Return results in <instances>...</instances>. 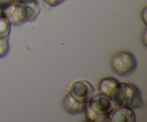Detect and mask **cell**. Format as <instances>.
I'll use <instances>...</instances> for the list:
<instances>
[{
	"mask_svg": "<svg viewBox=\"0 0 147 122\" xmlns=\"http://www.w3.org/2000/svg\"><path fill=\"white\" fill-rule=\"evenodd\" d=\"M111 99L117 107L127 106L132 109L145 107L140 89L133 83L120 82Z\"/></svg>",
	"mask_w": 147,
	"mask_h": 122,
	"instance_id": "6da1fadb",
	"label": "cell"
},
{
	"mask_svg": "<svg viewBox=\"0 0 147 122\" xmlns=\"http://www.w3.org/2000/svg\"><path fill=\"white\" fill-rule=\"evenodd\" d=\"M41 9L37 0L17 2L15 11L8 19L11 25L19 26L23 23L34 21L40 14Z\"/></svg>",
	"mask_w": 147,
	"mask_h": 122,
	"instance_id": "7a4b0ae2",
	"label": "cell"
},
{
	"mask_svg": "<svg viewBox=\"0 0 147 122\" xmlns=\"http://www.w3.org/2000/svg\"><path fill=\"white\" fill-rule=\"evenodd\" d=\"M111 67L119 75H130L136 70L137 60L133 53L120 51L113 56L111 60Z\"/></svg>",
	"mask_w": 147,
	"mask_h": 122,
	"instance_id": "3957f363",
	"label": "cell"
},
{
	"mask_svg": "<svg viewBox=\"0 0 147 122\" xmlns=\"http://www.w3.org/2000/svg\"><path fill=\"white\" fill-rule=\"evenodd\" d=\"M68 93L78 101L88 103L94 94V88L87 80H76L72 83Z\"/></svg>",
	"mask_w": 147,
	"mask_h": 122,
	"instance_id": "277c9868",
	"label": "cell"
},
{
	"mask_svg": "<svg viewBox=\"0 0 147 122\" xmlns=\"http://www.w3.org/2000/svg\"><path fill=\"white\" fill-rule=\"evenodd\" d=\"M87 105L100 116H109V113L115 109L114 103L111 99L100 93L93 94Z\"/></svg>",
	"mask_w": 147,
	"mask_h": 122,
	"instance_id": "5b68a950",
	"label": "cell"
},
{
	"mask_svg": "<svg viewBox=\"0 0 147 122\" xmlns=\"http://www.w3.org/2000/svg\"><path fill=\"white\" fill-rule=\"evenodd\" d=\"M110 122H135L136 115L134 109L127 106L115 108L109 114Z\"/></svg>",
	"mask_w": 147,
	"mask_h": 122,
	"instance_id": "8992f818",
	"label": "cell"
},
{
	"mask_svg": "<svg viewBox=\"0 0 147 122\" xmlns=\"http://www.w3.org/2000/svg\"><path fill=\"white\" fill-rule=\"evenodd\" d=\"M87 103L78 101L69 93L65 95L63 100V106L65 110L70 114H78L84 113Z\"/></svg>",
	"mask_w": 147,
	"mask_h": 122,
	"instance_id": "52a82bcc",
	"label": "cell"
},
{
	"mask_svg": "<svg viewBox=\"0 0 147 122\" xmlns=\"http://www.w3.org/2000/svg\"><path fill=\"white\" fill-rule=\"evenodd\" d=\"M120 82L115 78L107 77L101 79L99 82L98 90L99 92L111 98L112 95L116 90Z\"/></svg>",
	"mask_w": 147,
	"mask_h": 122,
	"instance_id": "ba28073f",
	"label": "cell"
},
{
	"mask_svg": "<svg viewBox=\"0 0 147 122\" xmlns=\"http://www.w3.org/2000/svg\"><path fill=\"white\" fill-rule=\"evenodd\" d=\"M16 6L14 0H0V17L8 20L15 11Z\"/></svg>",
	"mask_w": 147,
	"mask_h": 122,
	"instance_id": "9c48e42d",
	"label": "cell"
},
{
	"mask_svg": "<svg viewBox=\"0 0 147 122\" xmlns=\"http://www.w3.org/2000/svg\"><path fill=\"white\" fill-rule=\"evenodd\" d=\"M86 113V120L90 122H110L109 116H100L97 114L95 111H93L88 106H86V111L84 112Z\"/></svg>",
	"mask_w": 147,
	"mask_h": 122,
	"instance_id": "30bf717a",
	"label": "cell"
},
{
	"mask_svg": "<svg viewBox=\"0 0 147 122\" xmlns=\"http://www.w3.org/2000/svg\"><path fill=\"white\" fill-rule=\"evenodd\" d=\"M11 32V24L4 17H0V38L9 36Z\"/></svg>",
	"mask_w": 147,
	"mask_h": 122,
	"instance_id": "8fae6325",
	"label": "cell"
},
{
	"mask_svg": "<svg viewBox=\"0 0 147 122\" xmlns=\"http://www.w3.org/2000/svg\"><path fill=\"white\" fill-rule=\"evenodd\" d=\"M9 50V37L0 38V58L5 57Z\"/></svg>",
	"mask_w": 147,
	"mask_h": 122,
	"instance_id": "7c38bea8",
	"label": "cell"
},
{
	"mask_svg": "<svg viewBox=\"0 0 147 122\" xmlns=\"http://www.w3.org/2000/svg\"><path fill=\"white\" fill-rule=\"evenodd\" d=\"M42 1L50 7H56L64 2L65 0H42Z\"/></svg>",
	"mask_w": 147,
	"mask_h": 122,
	"instance_id": "4fadbf2b",
	"label": "cell"
},
{
	"mask_svg": "<svg viewBox=\"0 0 147 122\" xmlns=\"http://www.w3.org/2000/svg\"><path fill=\"white\" fill-rule=\"evenodd\" d=\"M146 11H147V8L145 7L144 9H143V11H142V20H143L144 23L146 25Z\"/></svg>",
	"mask_w": 147,
	"mask_h": 122,
	"instance_id": "5bb4252c",
	"label": "cell"
},
{
	"mask_svg": "<svg viewBox=\"0 0 147 122\" xmlns=\"http://www.w3.org/2000/svg\"><path fill=\"white\" fill-rule=\"evenodd\" d=\"M146 32H147V30H146V29H145L144 31V32H143V34H142V41L145 46L147 45V44H146Z\"/></svg>",
	"mask_w": 147,
	"mask_h": 122,
	"instance_id": "9a60e30c",
	"label": "cell"
},
{
	"mask_svg": "<svg viewBox=\"0 0 147 122\" xmlns=\"http://www.w3.org/2000/svg\"><path fill=\"white\" fill-rule=\"evenodd\" d=\"M16 2H20V1H27V0H14Z\"/></svg>",
	"mask_w": 147,
	"mask_h": 122,
	"instance_id": "2e32d148",
	"label": "cell"
}]
</instances>
